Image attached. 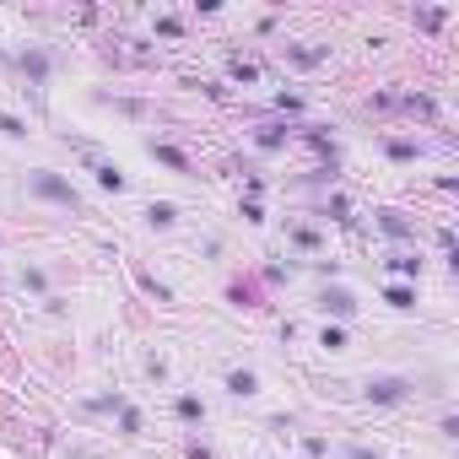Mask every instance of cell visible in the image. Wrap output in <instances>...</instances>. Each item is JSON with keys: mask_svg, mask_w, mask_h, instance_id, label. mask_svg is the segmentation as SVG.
I'll use <instances>...</instances> for the list:
<instances>
[{"mask_svg": "<svg viewBox=\"0 0 459 459\" xmlns=\"http://www.w3.org/2000/svg\"><path fill=\"white\" fill-rule=\"evenodd\" d=\"M141 368H146V378H152V384H168V357H162V351H146V357H141Z\"/></svg>", "mask_w": 459, "mask_h": 459, "instance_id": "e575fe53", "label": "cell"}, {"mask_svg": "<svg viewBox=\"0 0 459 459\" xmlns=\"http://www.w3.org/2000/svg\"><path fill=\"white\" fill-rule=\"evenodd\" d=\"M130 271H135V287H141L146 298H157V303H173V287H168L162 276H152L146 265H130Z\"/></svg>", "mask_w": 459, "mask_h": 459, "instance_id": "d4e9b609", "label": "cell"}, {"mask_svg": "<svg viewBox=\"0 0 459 459\" xmlns=\"http://www.w3.org/2000/svg\"><path fill=\"white\" fill-rule=\"evenodd\" d=\"M400 114H405V119H421L427 130H437V125H443L437 98H432V92H421V87H400Z\"/></svg>", "mask_w": 459, "mask_h": 459, "instance_id": "4fadbf2b", "label": "cell"}, {"mask_svg": "<svg viewBox=\"0 0 459 459\" xmlns=\"http://www.w3.org/2000/svg\"><path fill=\"white\" fill-rule=\"evenodd\" d=\"M44 308H49V314H55V319H65V314H71V303H65V298H60V292H49V298H44Z\"/></svg>", "mask_w": 459, "mask_h": 459, "instance_id": "ee69618b", "label": "cell"}, {"mask_svg": "<svg viewBox=\"0 0 459 459\" xmlns=\"http://www.w3.org/2000/svg\"><path fill=\"white\" fill-rule=\"evenodd\" d=\"M82 168L98 178V189H103V195H125V189H130V173H125L114 157H103V152H87V157H82Z\"/></svg>", "mask_w": 459, "mask_h": 459, "instance_id": "7c38bea8", "label": "cell"}, {"mask_svg": "<svg viewBox=\"0 0 459 459\" xmlns=\"http://www.w3.org/2000/svg\"><path fill=\"white\" fill-rule=\"evenodd\" d=\"M437 437H443V443H454V437H459V416H454V411H443V416H437Z\"/></svg>", "mask_w": 459, "mask_h": 459, "instance_id": "60d3db41", "label": "cell"}, {"mask_svg": "<svg viewBox=\"0 0 459 459\" xmlns=\"http://www.w3.org/2000/svg\"><path fill=\"white\" fill-rule=\"evenodd\" d=\"M22 195L28 200H44V205H55V211H71V216H92V200L76 189V178H65L60 168H28L22 178Z\"/></svg>", "mask_w": 459, "mask_h": 459, "instance_id": "6da1fadb", "label": "cell"}, {"mask_svg": "<svg viewBox=\"0 0 459 459\" xmlns=\"http://www.w3.org/2000/svg\"><path fill=\"white\" fill-rule=\"evenodd\" d=\"M373 227H378L394 249H411V244L421 238V221H416L405 205H373Z\"/></svg>", "mask_w": 459, "mask_h": 459, "instance_id": "277c9868", "label": "cell"}, {"mask_svg": "<svg viewBox=\"0 0 459 459\" xmlns=\"http://www.w3.org/2000/svg\"><path fill=\"white\" fill-rule=\"evenodd\" d=\"M298 265H303V260H292V255H287V260H271V265L255 271V281H260V287H287V281L298 276Z\"/></svg>", "mask_w": 459, "mask_h": 459, "instance_id": "7402d4cb", "label": "cell"}, {"mask_svg": "<svg viewBox=\"0 0 459 459\" xmlns=\"http://www.w3.org/2000/svg\"><path fill=\"white\" fill-rule=\"evenodd\" d=\"M221 65H227V82H233V87H260L265 82V65L255 55H244V49H227Z\"/></svg>", "mask_w": 459, "mask_h": 459, "instance_id": "5bb4252c", "label": "cell"}, {"mask_svg": "<svg viewBox=\"0 0 459 459\" xmlns=\"http://www.w3.org/2000/svg\"><path fill=\"white\" fill-rule=\"evenodd\" d=\"M119 405H125V394H119V389H103V394H87V400H82V411H87V416H119Z\"/></svg>", "mask_w": 459, "mask_h": 459, "instance_id": "484cf974", "label": "cell"}, {"mask_svg": "<svg viewBox=\"0 0 459 459\" xmlns=\"http://www.w3.org/2000/svg\"><path fill=\"white\" fill-rule=\"evenodd\" d=\"M0 244H6V233H0Z\"/></svg>", "mask_w": 459, "mask_h": 459, "instance_id": "f6af8a7d", "label": "cell"}, {"mask_svg": "<svg viewBox=\"0 0 459 459\" xmlns=\"http://www.w3.org/2000/svg\"><path fill=\"white\" fill-rule=\"evenodd\" d=\"M12 71L22 76V92H28L33 114H44V92H49V76H55V55H49V44H22V49L12 55Z\"/></svg>", "mask_w": 459, "mask_h": 459, "instance_id": "7a4b0ae2", "label": "cell"}, {"mask_svg": "<svg viewBox=\"0 0 459 459\" xmlns=\"http://www.w3.org/2000/svg\"><path fill=\"white\" fill-rule=\"evenodd\" d=\"M281 238H287L298 255H308V260H319V255H325V233H319L308 216H281Z\"/></svg>", "mask_w": 459, "mask_h": 459, "instance_id": "8fae6325", "label": "cell"}, {"mask_svg": "<svg viewBox=\"0 0 459 459\" xmlns=\"http://www.w3.org/2000/svg\"><path fill=\"white\" fill-rule=\"evenodd\" d=\"M384 271H389L394 281H411V287H416L421 271H427V260H421L416 249H389V255H384Z\"/></svg>", "mask_w": 459, "mask_h": 459, "instance_id": "2e32d148", "label": "cell"}, {"mask_svg": "<svg viewBox=\"0 0 459 459\" xmlns=\"http://www.w3.org/2000/svg\"><path fill=\"white\" fill-rule=\"evenodd\" d=\"M303 216H325V221H341V227H357V211H351V200L341 195V189H325Z\"/></svg>", "mask_w": 459, "mask_h": 459, "instance_id": "9a60e30c", "label": "cell"}, {"mask_svg": "<svg viewBox=\"0 0 459 459\" xmlns=\"http://www.w3.org/2000/svg\"><path fill=\"white\" fill-rule=\"evenodd\" d=\"M227 303H233V308H265V287L249 276H233V281H227Z\"/></svg>", "mask_w": 459, "mask_h": 459, "instance_id": "d6986e66", "label": "cell"}, {"mask_svg": "<svg viewBox=\"0 0 459 459\" xmlns=\"http://www.w3.org/2000/svg\"><path fill=\"white\" fill-rule=\"evenodd\" d=\"M314 308L325 314V325H346V319L362 314V298H357L351 287H341V281H325V287L314 292Z\"/></svg>", "mask_w": 459, "mask_h": 459, "instance_id": "ba28073f", "label": "cell"}, {"mask_svg": "<svg viewBox=\"0 0 459 459\" xmlns=\"http://www.w3.org/2000/svg\"><path fill=\"white\" fill-rule=\"evenodd\" d=\"M432 189H437V195H459V178H454V173H437Z\"/></svg>", "mask_w": 459, "mask_h": 459, "instance_id": "b9f144b4", "label": "cell"}, {"mask_svg": "<svg viewBox=\"0 0 459 459\" xmlns=\"http://www.w3.org/2000/svg\"><path fill=\"white\" fill-rule=\"evenodd\" d=\"M411 28H421V33H443V28H448V6H416V12H411Z\"/></svg>", "mask_w": 459, "mask_h": 459, "instance_id": "cb8c5ba5", "label": "cell"}, {"mask_svg": "<svg viewBox=\"0 0 459 459\" xmlns=\"http://www.w3.org/2000/svg\"><path fill=\"white\" fill-rule=\"evenodd\" d=\"M221 389L233 394V400H255V394H260V373H255V368H227V373H221Z\"/></svg>", "mask_w": 459, "mask_h": 459, "instance_id": "ac0fdd59", "label": "cell"}, {"mask_svg": "<svg viewBox=\"0 0 459 459\" xmlns=\"http://www.w3.org/2000/svg\"><path fill=\"white\" fill-rule=\"evenodd\" d=\"M319 351H330V357H341V351H351V330L346 325H319Z\"/></svg>", "mask_w": 459, "mask_h": 459, "instance_id": "603a6c76", "label": "cell"}, {"mask_svg": "<svg viewBox=\"0 0 459 459\" xmlns=\"http://www.w3.org/2000/svg\"><path fill=\"white\" fill-rule=\"evenodd\" d=\"M141 152L157 162V168H168V173H178V178H200V162L178 146V141H168V135H146L141 141Z\"/></svg>", "mask_w": 459, "mask_h": 459, "instance_id": "52a82bcc", "label": "cell"}, {"mask_svg": "<svg viewBox=\"0 0 459 459\" xmlns=\"http://www.w3.org/2000/svg\"><path fill=\"white\" fill-rule=\"evenodd\" d=\"M184 87H189V92H200V98H211V103H221V108H227V103H233V92H227V82H205V76H184Z\"/></svg>", "mask_w": 459, "mask_h": 459, "instance_id": "83f0119b", "label": "cell"}, {"mask_svg": "<svg viewBox=\"0 0 459 459\" xmlns=\"http://www.w3.org/2000/svg\"><path fill=\"white\" fill-rule=\"evenodd\" d=\"M292 141H298V125H292V119L265 114V119H255V125H249V146H255L260 157H281Z\"/></svg>", "mask_w": 459, "mask_h": 459, "instance_id": "5b68a950", "label": "cell"}, {"mask_svg": "<svg viewBox=\"0 0 459 459\" xmlns=\"http://www.w3.org/2000/svg\"><path fill=\"white\" fill-rule=\"evenodd\" d=\"M432 146H437V141H421V135H394V130H384V135H378V152H384L394 168H411V162H421Z\"/></svg>", "mask_w": 459, "mask_h": 459, "instance_id": "30bf717a", "label": "cell"}, {"mask_svg": "<svg viewBox=\"0 0 459 459\" xmlns=\"http://www.w3.org/2000/svg\"><path fill=\"white\" fill-rule=\"evenodd\" d=\"M378 303H389L394 314H416V308H421V298H416L411 281H384V287H378Z\"/></svg>", "mask_w": 459, "mask_h": 459, "instance_id": "e0dca14e", "label": "cell"}, {"mask_svg": "<svg viewBox=\"0 0 459 459\" xmlns=\"http://www.w3.org/2000/svg\"><path fill=\"white\" fill-rule=\"evenodd\" d=\"M152 39H184V17L178 12H157L152 17Z\"/></svg>", "mask_w": 459, "mask_h": 459, "instance_id": "f1b7e54d", "label": "cell"}, {"mask_svg": "<svg viewBox=\"0 0 459 459\" xmlns=\"http://www.w3.org/2000/svg\"><path fill=\"white\" fill-rule=\"evenodd\" d=\"M92 103L125 114V119H135V125H157V119H168V108H157V103H146V98H125V92H92Z\"/></svg>", "mask_w": 459, "mask_h": 459, "instance_id": "9c48e42d", "label": "cell"}, {"mask_svg": "<svg viewBox=\"0 0 459 459\" xmlns=\"http://www.w3.org/2000/svg\"><path fill=\"white\" fill-rule=\"evenodd\" d=\"M0 292H6V281H0Z\"/></svg>", "mask_w": 459, "mask_h": 459, "instance_id": "bcb514c9", "label": "cell"}, {"mask_svg": "<svg viewBox=\"0 0 459 459\" xmlns=\"http://www.w3.org/2000/svg\"><path fill=\"white\" fill-rule=\"evenodd\" d=\"M200 255H205V260H221V238H216V233H205V238H200Z\"/></svg>", "mask_w": 459, "mask_h": 459, "instance_id": "7bdbcfd3", "label": "cell"}, {"mask_svg": "<svg viewBox=\"0 0 459 459\" xmlns=\"http://www.w3.org/2000/svg\"><path fill=\"white\" fill-rule=\"evenodd\" d=\"M0 135H6V141H28L33 130H28V119H22V114H12V108H0Z\"/></svg>", "mask_w": 459, "mask_h": 459, "instance_id": "1f68e13d", "label": "cell"}, {"mask_svg": "<svg viewBox=\"0 0 459 459\" xmlns=\"http://www.w3.org/2000/svg\"><path fill=\"white\" fill-rule=\"evenodd\" d=\"M255 33H260V39H276V33H281V17H276V12L255 17Z\"/></svg>", "mask_w": 459, "mask_h": 459, "instance_id": "f35d334b", "label": "cell"}, {"mask_svg": "<svg viewBox=\"0 0 459 459\" xmlns=\"http://www.w3.org/2000/svg\"><path fill=\"white\" fill-rule=\"evenodd\" d=\"M308 271H314L319 281H341V265H335V260H308Z\"/></svg>", "mask_w": 459, "mask_h": 459, "instance_id": "ab89813d", "label": "cell"}, {"mask_svg": "<svg viewBox=\"0 0 459 459\" xmlns=\"http://www.w3.org/2000/svg\"><path fill=\"white\" fill-rule=\"evenodd\" d=\"M238 216H244L249 227H260V221H265V200H238Z\"/></svg>", "mask_w": 459, "mask_h": 459, "instance_id": "8d00e7d4", "label": "cell"}, {"mask_svg": "<svg viewBox=\"0 0 459 459\" xmlns=\"http://www.w3.org/2000/svg\"><path fill=\"white\" fill-rule=\"evenodd\" d=\"M141 221L152 227V233H173V227H178V205H173V200H152V205L141 211Z\"/></svg>", "mask_w": 459, "mask_h": 459, "instance_id": "44dd1931", "label": "cell"}, {"mask_svg": "<svg viewBox=\"0 0 459 459\" xmlns=\"http://www.w3.org/2000/svg\"><path fill=\"white\" fill-rule=\"evenodd\" d=\"M265 189H271V178H265L260 168H244V200H260Z\"/></svg>", "mask_w": 459, "mask_h": 459, "instance_id": "836d02e7", "label": "cell"}, {"mask_svg": "<svg viewBox=\"0 0 459 459\" xmlns=\"http://www.w3.org/2000/svg\"><path fill=\"white\" fill-rule=\"evenodd\" d=\"M71 22H76V28H98V22H103V12H98V6H76V12H71Z\"/></svg>", "mask_w": 459, "mask_h": 459, "instance_id": "74e56055", "label": "cell"}, {"mask_svg": "<svg viewBox=\"0 0 459 459\" xmlns=\"http://www.w3.org/2000/svg\"><path fill=\"white\" fill-rule=\"evenodd\" d=\"M416 394H421V378L416 373H368L357 384V400L373 405V411H394V405H405Z\"/></svg>", "mask_w": 459, "mask_h": 459, "instance_id": "3957f363", "label": "cell"}, {"mask_svg": "<svg viewBox=\"0 0 459 459\" xmlns=\"http://www.w3.org/2000/svg\"><path fill=\"white\" fill-rule=\"evenodd\" d=\"M276 55H281V65H292V71H319V65H330L335 44H325V39H281Z\"/></svg>", "mask_w": 459, "mask_h": 459, "instance_id": "8992f818", "label": "cell"}, {"mask_svg": "<svg viewBox=\"0 0 459 459\" xmlns=\"http://www.w3.org/2000/svg\"><path fill=\"white\" fill-rule=\"evenodd\" d=\"M298 448H303L308 459H330V454H335V443H330L325 432H303V437H298Z\"/></svg>", "mask_w": 459, "mask_h": 459, "instance_id": "4dcf8cb0", "label": "cell"}, {"mask_svg": "<svg viewBox=\"0 0 459 459\" xmlns=\"http://www.w3.org/2000/svg\"><path fill=\"white\" fill-rule=\"evenodd\" d=\"M22 292H33V298H49V271L44 265H22Z\"/></svg>", "mask_w": 459, "mask_h": 459, "instance_id": "f546056e", "label": "cell"}, {"mask_svg": "<svg viewBox=\"0 0 459 459\" xmlns=\"http://www.w3.org/2000/svg\"><path fill=\"white\" fill-rule=\"evenodd\" d=\"M184 459H216V448L205 443V437H184V448H178Z\"/></svg>", "mask_w": 459, "mask_h": 459, "instance_id": "d590c367", "label": "cell"}, {"mask_svg": "<svg viewBox=\"0 0 459 459\" xmlns=\"http://www.w3.org/2000/svg\"><path fill=\"white\" fill-rule=\"evenodd\" d=\"M173 416H178L184 427H205V400H200L195 389H178V394H173Z\"/></svg>", "mask_w": 459, "mask_h": 459, "instance_id": "ffe728a7", "label": "cell"}, {"mask_svg": "<svg viewBox=\"0 0 459 459\" xmlns=\"http://www.w3.org/2000/svg\"><path fill=\"white\" fill-rule=\"evenodd\" d=\"M335 454H341V459H384V454H378L373 443H362V437H346V443H335Z\"/></svg>", "mask_w": 459, "mask_h": 459, "instance_id": "d6a6232c", "label": "cell"}, {"mask_svg": "<svg viewBox=\"0 0 459 459\" xmlns=\"http://www.w3.org/2000/svg\"><path fill=\"white\" fill-rule=\"evenodd\" d=\"M114 432H119V437H141V432H146L141 405H130V400H125V405H119V416H114Z\"/></svg>", "mask_w": 459, "mask_h": 459, "instance_id": "4316f807", "label": "cell"}]
</instances>
